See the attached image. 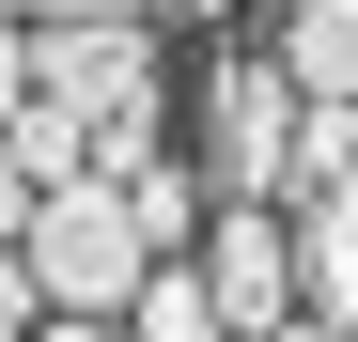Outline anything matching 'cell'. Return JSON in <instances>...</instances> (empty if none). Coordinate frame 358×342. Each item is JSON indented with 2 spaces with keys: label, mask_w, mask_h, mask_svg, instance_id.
I'll use <instances>...</instances> for the list:
<instances>
[{
  "label": "cell",
  "mask_w": 358,
  "mask_h": 342,
  "mask_svg": "<svg viewBox=\"0 0 358 342\" xmlns=\"http://www.w3.org/2000/svg\"><path fill=\"white\" fill-rule=\"evenodd\" d=\"M31 265H47V311H109V327H125V296L156 280V234H141L125 171L47 187V202H31Z\"/></svg>",
  "instance_id": "obj_1"
},
{
  "label": "cell",
  "mask_w": 358,
  "mask_h": 342,
  "mask_svg": "<svg viewBox=\"0 0 358 342\" xmlns=\"http://www.w3.org/2000/svg\"><path fill=\"white\" fill-rule=\"evenodd\" d=\"M203 171H218V202H296V63H280V47H265V63H218Z\"/></svg>",
  "instance_id": "obj_2"
},
{
  "label": "cell",
  "mask_w": 358,
  "mask_h": 342,
  "mask_svg": "<svg viewBox=\"0 0 358 342\" xmlns=\"http://www.w3.org/2000/svg\"><path fill=\"white\" fill-rule=\"evenodd\" d=\"M203 280H218L234 342H280L296 311H312V265H296V202H218V218H203Z\"/></svg>",
  "instance_id": "obj_3"
},
{
  "label": "cell",
  "mask_w": 358,
  "mask_h": 342,
  "mask_svg": "<svg viewBox=\"0 0 358 342\" xmlns=\"http://www.w3.org/2000/svg\"><path fill=\"white\" fill-rule=\"evenodd\" d=\"M296 265H312V311H327V327H358V171L296 202Z\"/></svg>",
  "instance_id": "obj_4"
},
{
  "label": "cell",
  "mask_w": 358,
  "mask_h": 342,
  "mask_svg": "<svg viewBox=\"0 0 358 342\" xmlns=\"http://www.w3.org/2000/svg\"><path fill=\"white\" fill-rule=\"evenodd\" d=\"M125 342H234V311H218V280L187 249H156V280L125 296Z\"/></svg>",
  "instance_id": "obj_5"
},
{
  "label": "cell",
  "mask_w": 358,
  "mask_h": 342,
  "mask_svg": "<svg viewBox=\"0 0 358 342\" xmlns=\"http://www.w3.org/2000/svg\"><path fill=\"white\" fill-rule=\"evenodd\" d=\"M280 63L296 94H358V0H280Z\"/></svg>",
  "instance_id": "obj_6"
},
{
  "label": "cell",
  "mask_w": 358,
  "mask_h": 342,
  "mask_svg": "<svg viewBox=\"0 0 358 342\" xmlns=\"http://www.w3.org/2000/svg\"><path fill=\"white\" fill-rule=\"evenodd\" d=\"M31 109V16H0V125Z\"/></svg>",
  "instance_id": "obj_7"
},
{
  "label": "cell",
  "mask_w": 358,
  "mask_h": 342,
  "mask_svg": "<svg viewBox=\"0 0 358 342\" xmlns=\"http://www.w3.org/2000/svg\"><path fill=\"white\" fill-rule=\"evenodd\" d=\"M31 16H156V0H31Z\"/></svg>",
  "instance_id": "obj_8"
},
{
  "label": "cell",
  "mask_w": 358,
  "mask_h": 342,
  "mask_svg": "<svg viewBox=\"0 0 358 342\" xmlns=\"http://www.w3.org/2000/svg\"><path fill=\"white\" fill-rule=\"evenodd\" d=\"M280 342H358V327H327V311H296V327H280Z\"/></svg>",
  "instance_id": "obj_9"
},
{
  "label": "cell",
  "mask_w": 358,
  "mask_h": 342,
  "mask_svg": "<svg viewBox=\"0 0 358 342\" xmlns=\"http://www.w3.org/2000/svg\"><path fill=\"white\" fill-rule=\"evenodd\" d=\"M0 342H31V327H0Z\"/></svg>",
  "instance_id": "obj_10"
}]
</instances>
